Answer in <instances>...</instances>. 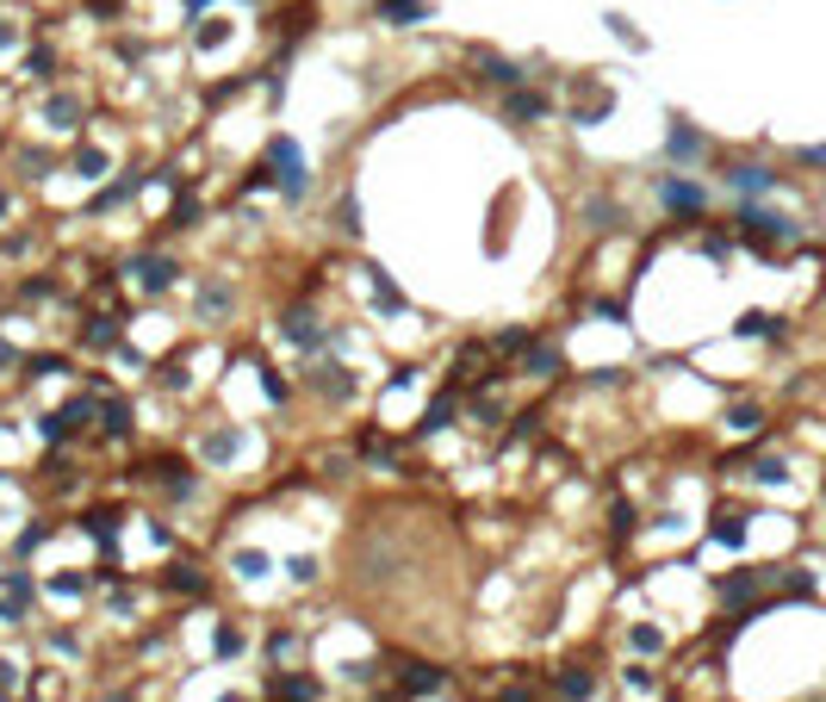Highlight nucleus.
Instances as JSON below:
<instances>
[{
    "label": "nucleus",
    "mask_w": 826,
    "mask_h": 702,
    "mask_svg": "<svg viewBox=\"0 0 826 702\" xmlns=\"http://www.w3.org/2000/svg\"><path fill=\"white\" fill-rule=\"evenodd\" d=\"M119 281L131 286V298H143V305H162V298L181 293L193 274H187V262H181L169 243H150V250H131L125 262H119Z\"/></svg>",
    "instance_id": "obj_1"
},
{
    "label": "nucleus",
    "mask_w": 826,
    "mask_h": 702,
    "mask_svg": "<svg viewBox=\"0 0 826 702\" xmlns=\"http://www.w3.org/2000/svg\"><path fill=\"white\" fill-rule=\"evenodd\" d=\"M262 174H267V193H274V200L281 205H305L312 200V162H305V143L298 138H286V131H274V138L262 143Z\"/></svg>",
    "instance_id": "obj_2"
},
{
    "label": "nucleus",
    "mask_w": 826,
    "mask_h": 702,
    "mask_svg": "<svg viewBox=\"0 0 826 702\" xmlns=\"http://www.w3.org/2000/svg\"><path fill=\"white\" fill-rule=\"evenodd\" d=\"M187 317H193V329L236 324V317H243V281H236V274H224V267L193 274V281H187Z\"/></svg>",
    "instance_id": "obj_3"
},
{
    "label": "nucleus",
    "mask_w": 826,
    "mask_h": 702,
    "mask_svg": "<svg viewBox=\"0 0 826 702\" xmlns=\"http://www.w3.org/2000/svg\"><path fill=\"white\" fill-rule=\"evenodd\" d=\"M653 205L671 224H708L715 218V187H708L702 174L665 169V174H653Z\"/></svg>",
    "instance_id": "obj_4"
},
{
    "label": "nucleus",
    "mask_w": 826,
    "mask_h": 702,
    "mask_svg": "<svg viewBox=\"0 0 826 702\" xmlns=\"http://www.w3.org/2000/svg\"><path fill=\"white\" fill-rule=\"evenodd\" d=\"M329 317H324V305L317 298H286L281 305V343H286V355L293 360H317V355H329Z\"/></svg>",
    "instance_id": "obj_5"
},
{
    "label": "nucleus",
    "mask_w": 826,
    "mask_h": 702,
    "mask_svg": "<svg viewBox=\"0 0 826 702\" xmlns=\"http://www.w3.org/2000/svg\"><path fill=\"white\" fill-rule=\"evenodd\" d=\"M659 162L677 174H702L715 169V138L696 125V119H684V112H671L665 119V143H659Z\"/></svg>",
    "instance_id": "obj_6"
},
{
    "label": "nucleus",
    "mask_w": 826,
    "mask_h": 702,
    "mask_svg": "<svg viewBox=\"0 0 826 702\" xmlns=\"http://www.w3.org/2000/svg\"><path fill=\"white\" fill-rule=\"evenodd\" d=\"M721 187H727V200H783L789 174L764 156H727L721 162Z\"/></svg>",
    "instance_id": "obj_7"
},
{
    "label": "nucleus",
    "mask_w": 826,
    "mask_h": 702,
    "mask_svg": "<svg viewBox=\"0 0 826 702\" xmlns=\"http://www.w3.org/2000/svg\"><path fill=\"white\" fill-rule=\"evenodd\" d=\"M498 119L516 131H541L560 119V88H534V81H522V88H503L498 94Z\"/></svg>",
    "instance_id": "obj_8"
},
{
    "label": "nucleus",
    "mask_w": 826,
    "mask_h": 702,
    "mask_svg": "<svg viewBox=\"0 0 826 702\" xmlns=\"http://www.w3.org/2000/svg\"><path fill=\"white\" fill-rule=\"evenodd\" d=\"M32 119H38V131H50V138H81L88 119H94V100H81L75 88H57V81H50L44 94H38Z\"/></svg>",
    "instance_id": "obj_9"
},
{
    "label": "nucleus",
    "mask_w": 826,
    "mask_h": 702,
    "mask_svg": "<svg viewBox=\"0 0 826 702\" xmlns=\"http://www.w3.org/2000/svg\"><path fill=\"white\" fill-rule=\"evenodd\" d=\"M609 112H615V94H609L603 75H572V88H560V119H565L572 131L603 125Z\"/></svg>",
    "instance_id": "obj_10"
},
{
    "label": "nucleus",
    "mask_w": 826,
    "mask_h": 702,
    "mask_svg": "<svg viewBox=\"0 0 826 702\" xmlns=\"http://www.w3.org/2000/svg\"><path fill=\"white\" fill-rule=\"evenodd\" d=\"M386 678H391V690H405L410 702H436V696H448V690H453L448 665H429V659H405V653H386Z\"/></svg>",
    "instance_id": "obj_11"
},
{
    "label": "nucleus",
    "mask_w": 826,
    "mask_h": 702,
    "mask_svg": "<svg viewBox=\"0 0 826 702\" xmlns=\"http://www.w3.org/2000/svg\"><path fill=\"white\" fill-rule=\"evenodd\" d=\"M112 169H119V150H112L106 138H81L75 150L63 156V174H69V181H81V187H106Z\"/></svg>",
    "instance_id": "obj_12"
},
{
    "label": "nucleus",
    "mask_w": 826,
    "mask_h": 702,
    "mask_svg": "<svg viewBox=\"0 0 826 702\" xmlns=\"http://www.w3.org/2000/svg\"><path fill=\"white\" fill-rule=\"evenodd\" d=\"M156 591H169V597H181V603H212V591H218V584H212V572H205L200 560H193V553H169V566H162V578H156Z\"/></svg>",
    "instance_id": "obj_13"
},
{
    "label": "nucleus",
    "mask_w": 826,
    "mask_h": 702,
    "mask_svg": "<svg viewBox=\"0 0 826 702\" xmlns=\"http://www.w3.org/2000/svg\"><path fill=\"white\" fill-rule=\"evenodd\" d=\"M764 429H771V405H764L758 391H733V398H721V436L758 441Z\"/></svg>",
    "instance_id": "obj_14"
},
{
    "label": "nucleus",
    "mask_w": 826,
    "mask_h": 702,
    "mask_svg": "<svg viewBox=\"0 0 826 702\" xmlns=\"http://www.w3.org/2000/svg\"><path fill=\"white\" fill-rule=\"evenodd\" d=\"M578 224H584V231L591 236H615V231H628V218H634V212H628L622 205V193H609V187H591V193H578Z\"/></svg>",
    "instance_id": "obj_15"
},
{
    "label": "nucleus",
    "mask_w": 826,
    "mask_h": 702,
    "mask_svg": "<svg viewBox=\"0 0 826 702\" xmlns=\"http://www.w3.org/2000/svg\"><path fill=\"white\" fill-rule=\"evenodd\" d=\"M671 647H677V628L659 622V615H640V622L622 628V653H628V659H653V665H659Z\"/></svg>",
    "instance_id": "obj_16"
},
{
    "label": "nucleus",
    "mask_w": 826,
    "mask_h": 702,
    "mask_svg": "<svg viewBox=\"0 0 826 702\" xmlns=\"http://www.w3.org/2000/svg\"><path fill=\"white\" fill-rule=\"evenodd\" d=\"M467 69L485 81V88H498V94H503V88H522V81L534 75L529 63H516V57H498V50H485V44H467Z\"/></svg>",
    "instance_id": "obj_17"
},
{
    "label": "nucleus",
    "mask_w": 826,
    "mask_h": 702,
    "mask_svg": "<svg viewBox=\"0 0 826 702\" xmlns=\"http://www.w3.org/2000/svg\"><path fill=\"white\" fill-rule=\"evenodd\" d=\"M7 169H13V181H19L26 193H38L50 174H63V156H57V150H44V143H13Z\"/></svg>",
    "instance_id": "obj_18"
},
{
    "label": "nucleus",
    "mask_w": 826,
    "mask_h": 702,
    "mask_svg": "<svg viewBox=\"0 0 826 702\" xmlns=\"http://www.w3.org/2000/svg\"><path fill=\"white\" fill-rule=\"evenodd\" d=\"M516 374H522V379H541V386H560V379H565V343H553V336H534V343L516 355Z\"/></svg>",
    "instance_id": "obj_19"
},
{
    "label": "nucleus",
    "mask_w": 826,
    "mask_h": 702,
    "mask_svg": "<svg viewBox=\"0 0 826 702\" xmlns=\"http://www.w3.org/2000/svg\"><path fill=\"white\" fill-rule=\"evenodd\" d=\"M312 665V634L293 622H274L267 628V671H298Z\"/></svg>",
    "instance_id": "obj_20"
},
{
    "label": "nucleus",
    "mask_w": 826,
    "mask_h": 702,
    "mask_svg": "<svg viewBox=\"0 0 826 702\" xmlns=\"http://www.w3.org/2000/svg\"><path fill=\"white\" fill-rule=\"evenodd\" d=\"M329 690H324V678H317L312 665H298V671H274L267 678V696L262 702H324Z\"/></svg>",
    "instance_id": "obj_21"
},
{
    "label": "nucleus",
    "mask_w": 826,
    "mask_h": 702,
    "mask_svg": "<svg viewBox=\"0 0 826 702\" xmlns=\"http://www.w3.org/2000/svg\"><path fill=\"white\" fill-rule=\"evenodd\" d=\"M596 690H603V678H596L591 665H553L547 671V696L553 702H596Z\"/></svg>",
    "instance_id": "obj_22"
},
{
    "label": "nucleus",
    "mask_w": 826,
    "mask_h": 702,
    "mask_svg": "<svg viewBox=\"0 0 826 702\" xmlns=\"http://www.w3.org/2000/svg\"><path fill=\"white\" fill-rule=\"evenodd\" d=\"M615 684L628 690V702H665V678L653 671V659H622Z\"/></svg>",
    "instance_id": "obj_23"
},
{
    "label": "nucleus",
    "mask_w": 826,
    "mask_h": 702,
    "mask_svg": "<svg viewBox=\"0 0 826 702\" xmlns=\"http://www.w3.org/2000/svg\"><path fill=\"white\" fill-rule=\"evenodd\" d=\"M19 69H26V81H57L63 75V44H57V38H32V44L19 50Z\"/></svg>",
    "instance_id": "obj_24"
},
{
    "label": "nucleus",
    "mask_w": 826,
    "mask_h": 702,
    "mask_svg": "<svg viewBox=\"0 0 826 702\" xmlns=\"http://www.w3.org/2000/svg\"><path fill=\"white\" fill-rule=\"evenodd\" d=\"M374 19L391 26V32H405V26H429L436 19V0H374Z\"/></svg>",
    "instance_id": "obj_25"
},
{
    "label": "nucleus",
    "mask_w": 826,
    "mask_h": 702,
    "mask_svg": "<svg viewBox=\"0 0 826 702\" xmlns=\"http://www.w3.org/2000/svg\"><path fill=\"white\" fill-rule=\"evenodd\" d=\"M224 566H231V578L236 584H262V578H274V553H267V547H231V553H224Z\"/></svg>",
    "instance_id": "obj_26"
},
{
    "label": "nucleus",
    "mask_w": 826,
    "mask_h": 702,
    "mask_svg": "<svg viewBox=\"0 0 826 702\" xmlns=\"http://www.w3.org/2000/svg\"><path fill=\"white\" fill-rule=\"evenodd\" d=\"M249 647H255L249 628L231 622V615H218V634H212V659H218V665H236V659H249Z\"/></svg>",
    "instance_id": "obj_27"
},
{
    "label": "nucleus",
    "mask_w": 826,
    "mask_h": 702,
    "mask_svg": "<svg viewBox=\"0 0 826 702\" xmlns=\"http://www.w3.org/2000/svg\"><path fill=\"white\" fill-rule=\"evenodd\" d=\"M26 44H32V19L19 13L13 0H0V63H7V57H19Z\"/></svg>",
    "instance_id": "obj_28"
},
{
    "label": "nucleus",
    "mask_w": 826,
    "mask_h": 702,
    "mask_svg": "<svg viewBox=\"0 0 826 702\" xmlns=\"http://www.w3.org/2000/svg\"><path fill=\"white\" fill-rule=\"evenodd\" d=\"M281 572L293 578V584H317L324 578V553H312V547H298V553H286Z\"/></svg>",
    "instance_id": "obj_29"
},
{
    "label": "nucleus",
    "mask_w": 826,
    "mask_h": 702,
    "mask_svg": "<svg viewBox=\"0 0 826 702\" xmlns=\"http://www.w3.org/2000/svg\"><path fill=\"white\" fill-rule=\"evenodd\" d=\"M26 671H32V665H26L13 647H0V696H13V702H19V690H26Z\"/></svg>",
    "instance_id": "obj_30"
},
{
    "label": "nucleus",
    "mask_w": 826,
    "mask_h": 702,
    "mask_svg": "<svg viewBox=\"0 0 826 702\" xmlns=\"http://www.w3.org/2000/svg\"><path fill=\"white\" fill-rule=\"evenodd\" d=\"M26 187H19V181H0V231H13L19 218H26Z\"/></svg>",
    "instance_id": "obj_31"
},
{
    "label": "nucleus",
    "mask_w": 826,
    "mask_h": 702,
    "mask_svg": "<svg viewBox=\"0 0 826 702\" xmlns=\"http://www.w3.org/2000/svg\"><path fill=\"white\" fill-rule=\"evenodd\" d=\"M336 231H348V243H360V193L355 187L336 200Z\"/></svg>",
    "instance_id": "obj_32"
},
{
    "label": "nucleus",
    "mask_w": 826,
    "mask_h": 702,
    "mask_svg": "<svg viewBox=\"0 0 826 702\" xmlns=\"http://www.w3.org/2000/svg\"><path fill=\"white\" fill-rule=\"evenodd\" d=\"M603 26H609V32H615V38H622L628 50H653V38L640 32L634 19H622V13H603Z\"/></svg>",
    "instance_id": "obj_33"
},
{
    "label": "nucleus",
    "mask_w": 826,
    "mask_h": 702,
    "mask_svg": "<svg viewBox=\"0 0 826 702\" xmlns=\"http://www.w3.org/2000/svg\"><path fill=\"white\" fill-rule=\"evenodd\" d=\"M789 169H802V174H826V143H808V150H789Z\"/></svg>",
    "instance_id": "obj_34"
},
{
    "label": "nucleus",
    "mask_w": 826,
    "mask_h": 702,
    "mask_svg": "<svg viewBox=\"0 0 826 702\" xmlns=\"http://www.w3.org/2000/svg\"><path fill=\"white\" fill-rule=\"evenodd\" d=\"M491 702H547V696H541L534 684H510V690H498Z\"/></svg>",
    "instance_id": "obj_35"
},
{
    "label": "nucleus",
    "mask_w": 826,
    "mask_h": 702,
    "mask_svg": "<svg viewBox=\"0 0 826 702\" xmlns=\"http://www.w3.org/2000/svg\"><path fill=\"white\" fill-rule=\"evenodd\" d=\"M13 143H19V138H13V125H7V119H0V162L13 156Z\"/></svg>",
    "instance_id": "obj_36"
}]
</instances>
